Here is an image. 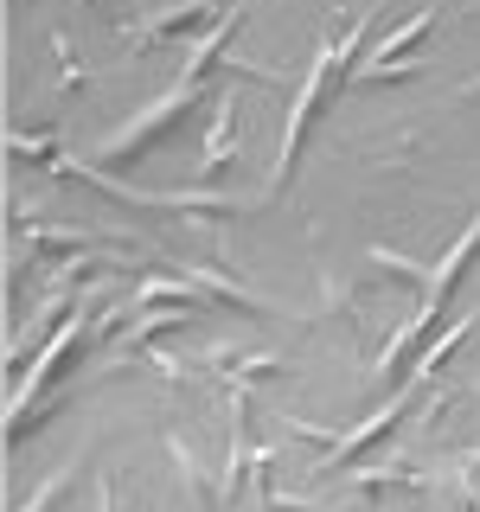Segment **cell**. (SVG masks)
Instances as JSON below:
<instances>
[{
  "label": "cell",
  "mask_w": 480,
  "mask_h": 512,
  "mask_svg": "<svg viewBox=\"0 0 480 512\" xmlns=\"http://www.w3.org/2000/svg\"><path fill=\"white\" fill-rule=\"evenodd\" d=\"M77 333H84V314H71V320H64V327L52 333V346L39 352V365H26V372H20V384H13V416H7V436H13V442H20L26 429H32V397H39V384H45V378H52L58 365H64V352L77 346Z\"/></svg>",
  "instance_id": "cell-4"
},
{
  "label": "cell",
  "mask_w": 480,
  "mask_h": 512,
  "mask_svg": "<svg viewBox=\"0 0 480 512\" xmlns=\"http://www.w3.org/2000/svg\"><path fill=\"white\" fill-rule=\"evenodd\" d=\"M192 103H199V77H186V71H180V77H173V90H167V96H154V103L141 109L135 122H122L116 135L103 141V154H109V160H135V148H148V141H160V135H167V128L180 122Z\"/></svg>",
  "instance_id": "cell-3"
},
{
  "label": "cell",
  "mask_w": 480,
  "mask_h": 512,
  "mask_svg": "<svg viewBox=\"0 0 480 512\" xmlns=\"http://www.w3.org/2000/svg\"><path fill=\"white\" fill-rule=\"evenodd\" d=\"M71 474H77V468H58V474H52V480H45V487H39V493H32V500H26L20 512H52V506L64 500V487H71Z\"/></svg>",
  "instance_id": "cell-9"
},
{
  "label": "cell",
  "mask_w": 480,
  "mask_h": 512,
  "mask_svg": "<svg viewBox=\"0 0 480 512\" xmlns=\"http://www.w3.org/2000/svg\"><path fill=\"white\" fill-rule=\"evenodd\" d=\"M474 250H480V212H474V224H468V231L455 237V250H448L442 263L429 269V282H423V301H416L410 327H404V333H391L384 359H372V372H378V378H397V359H404V352H410V346H416V340H423V333L442 320V308H448V288L461 282V269H468V256H474Z\"/></svg>",
  "instance_id": "cell-2"
},
{
  "label": "cell",
  "mask_w": 480,
  "mask_h": 512,
  "mask_svg": "<svg viewBox=\"0 0 480 512\" xmlns=\"http://www.w3.org/2000/svg\"><path fill=\"white\" fill-rule=\"evenodd\" d=\"M205 20H212V0H180V7L154 13L148 26H135V32H128V39L154 45V39H173V32H186V26H205Z\"/></svg>",
  "instance_id": "cell-7"
},
{
  "label": "cell",
  "mask_w": 480,
  "mask_h": 512,
  "mask_svg": "<svg viewBox=\"0 0 480 512\" xmlns=\"http://www.w3.org/2000/svg\"><path fill=\"white\" fill-rule=\"evenodd\" d=\"M461 96H480V77H474V84H468V90H461Z\"/></svg>",
  "instance_id": "cell-11"
},
{
  "label": "cell",
  "mask_w": 480,
  "mask_h": 512,
  "mask_svg": "<svg viewBox=\"0 0 480 512\" xmlns=\"http://www.w3.org/2000/svg\"><path fill=\"white\" fill-rule=\"evenodd\" d=\"M416 397H423V378H410V384H404V391H397V397H391V404H378V410H372V416H365V423H359V429H352V436H340V442H333V448H327V468H352V461H359V455H365V448H372V442L384 436V429H391V423H397V416H404V410L416 404Z\"/></svg>",
  "instance_id": "cell-5"
},
{
  "label": "cell",
  "mask_w": 480,
  "mask_h": 512,
  "mask_svg": "<svg viewBox=\"0 0 480 512\" xmlns=\"http://www.w3.org/2000/svg\"><path fill=\"white\" fill-rule=\"evenodd\" d=\"M429 26H436V7H423V13H416V20H404L397 32H384V39H372V58H365V64H359V71H352V77H372V71H384V64H404L397 52H410V45L423 39Z\"/></svg>",
  "instance_id": "cell-6"
},
{
  "label": "cell",
  "mask_w": 480,
  "mask_h": 512,
  "mask_svg": "<svg viewBox=\"0 0 480 512\" xmlns=\"http://www.w3.org/2000/svg\"><path fill=\"white\" fill-rule=\"evenodd\" d=\"M96 512H116V500H109V480H96Z\"/></svg>",
  "instance_id": "cell-10"
},
{
  "label": "cell",
  "mask_w": 480,
  "mask_h": 512,
  "mask_svg": "<svg viewBox=\"0 0 480 512\" xmlns=\"http://www.w3.org/2000/svg\"><path fill=\"white\" fill-rule=\"evenodd\" d=\"M237 160V122H231V103H218L212 116V135H205V154H199V173H218Z\"/></svg>",
  "instance_id": "cell-8"
},
{
  "label": "cell",
  "mask_w": 480,
  "mask_h": 512,
  "mask_svg": "<svg viewBox=\"0 0 480 512\" xmlns=\"http://www.w3.org/2000/svg\"><path fill=\"white\" fill-rule=\"evenodd\" d=\"M372 20H378V7L365 13L359 26L346 32V39H320V52H314V71H308V84H301L295 96V109H288V128H282V154H276V173H269V192H282L288 186V173H295V160H301V141H308V122L320 116V103H327V90L340 84V71H352V52H359L365 39H372Z\"/></svg>",
  "instance_id": "cell-1"
}]
</instances>
